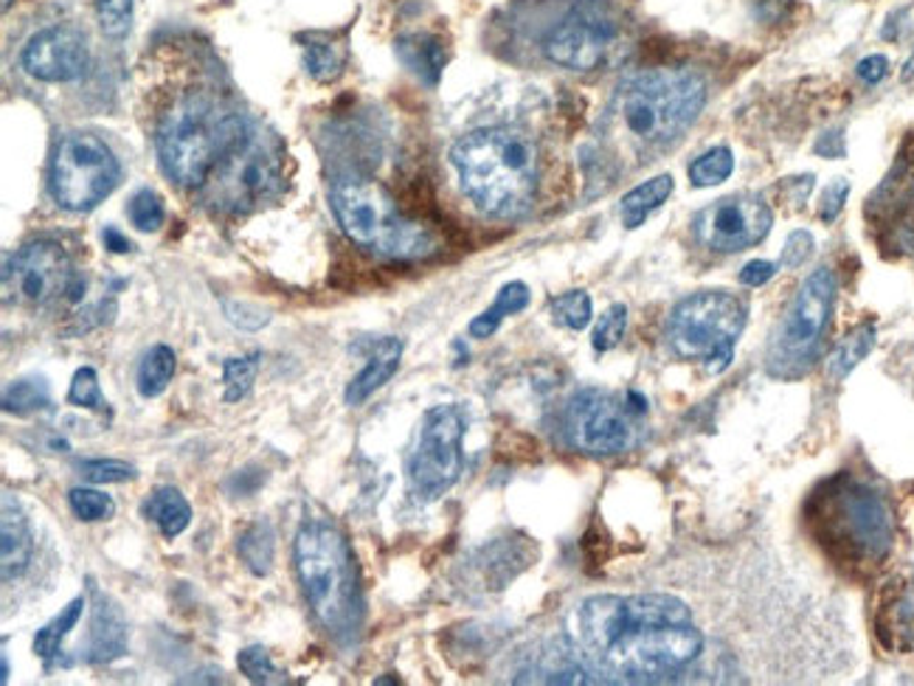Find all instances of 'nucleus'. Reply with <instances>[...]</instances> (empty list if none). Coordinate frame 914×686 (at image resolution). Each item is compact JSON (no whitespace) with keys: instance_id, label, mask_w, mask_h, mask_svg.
<instances>
[{"instance_id":"obj_22","label":"nucleus","mask_w":914,"mask_h":686,"mask_svg":"<svg viewBox=\"0 0 914 686\" xmlns=\"http://www.w3.org/2000/svg\"><path fill=\"white\" fill-rule=\"evenodd\" d=\"M672 188H676V177L672 175H656L650 181L639 183L636 188H630L628 195L622 197V225L625 228H639L645 225V219L650 217L653 212L665 206L670 201Z\"/></svg>"},{"instance_id":"obj_7","label":"nucleus","mask_w":914,"mask_h":686,"mask_svg":"<svg viewBox=\"0 0 914 686\" xmlns=\"http://www.w3.org/2000/svg\"><path fill=\"white\" fill-rule=\"evenodd\" d=\"M338 223L358 248L386 259H422L437 250V234L405 217L380 183L338 181L329 192Z\"/></svg>"},{"instance_id":"obj_23","label":"nucleus","mask_w":914,"mask_h":686,"mask_svg":"<svg viewBox=\"0 0 914 686\" xmlns=\"http://www.w3.org/2000/svg\"><path fill=\"white\" fill-rule=\"evenodd\" d=\"M144 515L161 529V535H164L166 541H172V537L183 535L186 526H189L192 506L189 501L183 499L181 490H175V487H158V490L146 499Z\"/></svg>"},{"instance_id":"obj_2","label":"nucleus","mask_w":914,"mask_h":686,"mask_svg":"<svg viewBox=\"0 0 914 686\" xmlns=\"http://www.w3.org/2000/svg\"><path fill=\"white\" fill-rule=\"evenodd\" d=\"M451 166L462 195L495 219L530 214L546 177L541 141L515 124L470 130L451 146Z\"/></svg>"},{"instance_id":"obj_25","label":"nucleus","mask_w":914,"mask_h":686,"mask_svg":"<svg viewBox=\"0 0 914 686\" xmlns=\"http://www.w3.org/2000/svg\"><path fill=\"white\" fill-rule=\"evenodd\" d=\"M175 352H172L166 344H158V347L150 349V352L141 358L138 375H135L138 395L144 397V400H153V397L164 395L166 386H170L172 377H175Z\"/></svg>"},{"instance_id":"obj_6","label":"nucleus","mask_w":914,"mask_h":686,"mask_svg":"<svg viewBox=\"0 0 914 686\" xmlns=\"http://www.w3.org/2000/svg\"><path fill=\"white\" fill-rule=\"evenodd\" d=\"M292 554L312 616L336 636L352 633L360 622V585L352 549L341 529L310 518L301 523Z\"/></svg>"},{"instance_id":"obj_45","label":"nucleus","mask_w":914,"mask_h":686,"mask_svg":"<svg viewBox=\"0 0 914 686\" xmlns=\"http://www.w3.org/2000/svg\"><path fill=\"white\" fill-rule=\"evenodd\" d=\"M859 76L866 82V85H877V82L884 80L886 73H890V60H886L884 54H872V57H864V60L859 62Z\"/></svg>"},{"instance_id":"obj_40","label":"nucleus","mask_w":914,"mask_h":686,"mask_svg":"<svg viewBox=\"0 0 914 686\" xmlns=\"http://www.w3.org/2000/svg\"><path fill=\"white\" fill-rule=\"evenodd\" d=\"M237 667L243 669V675L250 684H276V680H281V673L276 669L274 658L263 647H245V651H239Z\"/></svg>"},{"instance_id":"obj_43","label":"nucleus","mask_w":914,"mask_h":686,"mask_svg":"<svg viewBox=\"0 0 914 686\" xmlns=\"http://www.w3.org/2000/svg\"><path fill=\"white\" fill-rule=\"evenodd\" d=\"M848 192H850L848 181L830 183L828 192H824V197H822V212H819L824 223H833V219L839 217L841 206H844V201H848Z\"/></svg>"},{"instance_id":"obj_12","label":"nucleus","mask_w":914,"mask_h":686,"mask_svg":"<svg viewBox=\"0 0 914 686\" xmlns=\"http://www.w3.org/2000/svg\"><path fill=\"white\" fill-rule=\"evenodd\" d=\"M7 298L25 307H51V304H80L88 281L73 268L71 256L54 239H37L12 256L3 274Z\"/></svg>"},{"instance_id":"obj_1","label":"nucleus","mask_w":914,"mask_h":686,"mask_svg":"<svg viewBox=\"0 0 914 686\" xmlns=\"http://www.w3.org/2000/svg\"><path fill=\"white\" fill-rule=\"evenodd\" d=\"M568 642L603 680L672 684L695 673L707 636L672 594H597L572 614Z\"/></svg>"},{"instance_id":"obj_29","label":"nucleus","mask_w":914,"mask_h":686,"mask_svg":"<svg viewBox=\"0 0 914 686\" xmlns=\"http://www.w3.org/2000/svg\"><path fill=\"white\" fill-rule=\"evenodd\" d=\"M872 344H875V327L872 324H864L855 332H850L848 338L841 340L835 352L830 355L828 360V377L830 380H844L861 360L870 355Z\"/></svg>"},{"instance_id":"obj_19","label":"nucleus","mask_w":914,"mask_h":686,"mask_svg":"<svg viewBox=\"0 0 914 686\" xmlns=\"http://www.w3.org/2000/svg\"><path fill=\"white\" fill-rule=\"evenodd\" d=\"M360 349H363L366 364L347 389L349 406H360V402H366L374 395V391L383 389L391 377L397 375V369H400V358H402V340L386 335V338L366 340Z\"/></svg>"},{"instance_id":"obj_18","label":"nucleus","mask_w":914,"mask_h":686,"mask_svg":"<svg viewBox=\"0 0 914 686\" xmlns=\"http://www.w3.org/2000/svg\"><path fill=\"white\" fill-rule=\"evenodd\" d=\"M875 625L890 651L914 653V580H901L884 591Z\"/></svg>"},{"instance_id":"obj_9","label":"nucleus","mask_w":914,"mask_h":686,"mask_svg":"<svg viewBox=\"0 0 914 686\" xmlns=\"http://www.w3.org/2000/svg\"><path fill=\"white\" fill-rule=\"evenodd\" d=\"M835 274L830 268H817L799 285L797 296L788 304L785 316L777 324L768 344L766 366L774 377L791 380L802 377L822 349L824 332L835 307Z\"/></svg>"},{"instance_id":"obj_11","label":"nucleus","mask_w":914,"mask_h":686,"mask_svg":"<svg viewBox=\"0 0 914 686\" xmlns=\"http://www.w3.org/2000/svg\"><path fill=\"white\" fill-rule=\"evenodd\" d=\"M122 166L102 139L91 133H68L51 158L49 188L60 208L73 214L91 212L119 186Z\"/></svg>"},{"instance_id":"obj_49","label":"nucleus","mask_w":914,"mask_h":686,"mask_svg":"<svg viewBox=\"0 0 914 686\" xmlns=\"http://www.w3.org/2000/svg\"><path fill=\"white\" fill-rule=\"evenodd\" d=\"M9 7H12V0H3V12H7Z\"/></svg>"},{"instance_id":"obj_5","label":"nucleus","mask_w":914,"mask_h":686,"mask_svg":"<svg viewBox=\"0 0 914 686\" xmlns=\"http://www.w3.org/2000/svg\"><path fill=\"white\" fill-rule=\"evenodd\" d=\"M248 127L212 85L197 82L175 93L155 122V150L166 177L183 188H203L223 152L237 144Z\"/></svg>"},{"instance_id":"obj_35","label":"nucleus","mask_w":914,"mask_h":686,"mask_svg":"<svg viewBox=\"0 0 914 686\" xmlns=\"http://www.w3.org/2000/svg\"><path fill=\"white\" fill-rule=\"evenodd\" d=\"M625 329H628V307H625V304H614V307H608V310L599 316L597 327H594V352L603 355L619 347L622 338H625Z\"/></svg>"},{"instance_id":"obj_31","label":"nucleus","mask_w":914,"mask_h":686,"mask_svg":"<svg viewBox=\"0 0 914 686\" xmlns=\"http://www.w3.org/2000/svg\"><path fill=\"white\" fill-rule=\"evenodd\" d=\"M731 172H735V155L729 146H712L689 164V183L695 188L718 186V183L729 181Z\"/></svg>"},{"instance_id":"obj_10","label":"nucleus","mask_w":914,"mask_h":686,"mask_svg":"<svg viewBox=\"0 0 914 686\" xmlns=\"http://www.w3.org/2000/svg\"><path fill=\"white\" fill-rule=\"evenodd\" d=\"M281 186L279 150L268 135H259L254 127L223 152L214 172L208 175V203L226 212H248L259 203L270 201Z\"/></svg>"},{"instance_id":"obj_44","label":"nucleus","mask_w":914,"mask_h":686,"mask_svg":"<svg viewBox=\"0 0 914 686\" xmlns=\"http://www.w3.org/2000/svg\"><path fill=\"white\" fill-rule=\"evenodd\" d=\"M777 276V265L768 259H751L743 270H740V281L746 287H762Z\"/></svg>"},{"instance_id":"obj_16","label":"nucleus","mask_w":914,"mask_h":686,"mask_svg":"<svg viewBox=\"0 0 914 686\" xmlns=\"http://www.w3.org/2000/svg\"><path fill=\"white\" fill-rule=\"evenodd\" d=\"M774 214L754 195H731L709 203L692 217L695 243L715 254H740L768 237Z\"/></svg>"},{"instance_id":"obj_28","label":"nucleus","mask_w":914,"mask_h":686,"mask_svg":"<svg viewBox=\"0 0 914 686\" xmlns=\"http://www.w3.org/2000/svg\"><path fill=\"white\" fill-rule=\"evenodd\" d=\"M400 57L428 85H437L439 73L445 68V45L437 37H411L400 45Z\"/></svg>"},{"instance_id":"obj_15","label":"nucleus","mask_w":914,"mask_h":686,"mask_svg":"<svg viewBox=\"0 0 914 686\" xmlns=\"http://www.w3.org/2000/svg\"><path fill=\"white\" fill-rule=\"evenodd\" d=\"M619 23L603 3H577L543 40L548 62L566 71H594L608 57Z\"/></svg>"},{"instance_id":"obj_14","label":"nucleus","mask_w":914,"mask_h":686,"mask_svg":"<svg viewBox=\"0 0 914 686\" xmlns=\"http://www.w3.org/2000/svg\"><path fill=\"white\" fill-rule=\"evenodd\" d=\"M568 444L588 455H619L634 448V408L603 389H583L566 406Z\"/></svg>"},{"instance_id":"obj_24","label":"nucleus","mask_w":914,"mask_h":686,"mask_svg":"<svg viewBox=\"0 0 914 686\" xmlns=\"http://www.w3.org/2000/svg\"><path fill=\"white\" fill-rule=\"evenodd\" d=\"M526 307H530V287H526L524 281H510V285L501 287L499 296H495V301L490 304L487 310L470 321V338H493L506 316H515V313L526 310Z\"/></svg>"},{"instance_id":"obj_13","label":"nucleus","mask_w":914,"mask_h":686,"mask_svg":"<svg viewBox=\"0 0 914 686\" xmlns=\"http://www.w3.org/2000/svg\"><path fill=\"white\" fill-rule=\"evenodd\" d=\"M464 417L456 406H437L425 411L409 455L411 490L420 499H439L459 481L464 464Z\"/></svg>"},{"instance_id":"obj_30","label":"nucleus","mask_w":914,"mask_h":686,"mask_svg":"<svg viewBox=\"0 0 914 686\" xmlns=\"http://www.w3.org/2000/svg\"><path fill=\"white\" fill-rule=\"evenodd\" d=\"M49 406L51 391L43 377H23L3 391V411L14 417H29V413L45 411Z\"/></svg>"},{"instance_id":"obj_32","label":"nucleus","mask_w":914,"mask_h":686,"mask_svg":"<svg viewBox=\"0 0 914 686\" xmlns=\"http://www.w3.org/2000/svg\"><path fill=\"white\" fill-rule=\"evenodd\" d=\"M548 307H552V318H555V324H561V327H566V329H574V332H579V329H585L588 324H592L594 304H592V296H588L585 290H572V293H563V296H555L552 301H548Z\"/></svg>"},{"instance_id":"obj_34","label":"nucleus","mask_w":914,"mask_h":686,"mask_svg":"<svg viewBox=\"0 0 914 686\" xmlns=\"http://www.w3.org/2000/svg\"><path fill=\"white\" fill-rule=\"evenodd\" d=\"M68 504H71L73 515L85 523L107 521V518H113V512H116V504H113L110 495H104V492L99 490H88V487H73V490L68 492Z\"/></svg>"},{"instance_id":"obj_8","label":"nucleus","mask_w":914,"mask_h":686,"mask_svg":"<svg viewBox=\"0 0 914 686\" xmlns=\"http://www.w3.org/2000/svg\"><path fill=\"white\" fill-rule=\"evenodd\" d=\"M746 329V301L729 290H701L681 298L667 321V340L681 360H701L723 371Z\"/></svg>"},{"instance_id":"obj_48","label":"nucleus","mask_w":914,"mask_h":686,"mask_svg":"<svg viewBox=\"0 0 914 686\" xmlns=\"http://www.w3.org/2000/svg\"><path fill=\"white\" fill-rule=\"evenodd\" d=\"M0 680H3V684L9 680V658L7 656H3V675H0Z\"/></svg>"},{"instance_id":"obj_27","label":"nucleus","mask_w":914,"mask_h":686,"mask_svg":"<svg viewBox=\"0 0 914 686\" xmlns=\"http://www.w3.org/2000/svg\"><path fill=\"white\" fill-rule=\"evenodd\" d=\"M237 552L243 557V563L248 565L250 574L265 577L270 565H274V532H270L268 523L256 521L250 526H245L237 537Z\"/></svg>"},{"instance_id":"obj_39","label":"nucleus","mask_w":914,"mask_h":686,"mask_svg":"<svg viewBox=\"0 0 914 686\" xmlns=\"http://www.w3.org/2000/svg\"><path fill=\"white\" fill-rule=\"evenodd\" d=\"M80 475L91 484H122V481L135 479V468L119 459H85L76 464Z\"/></svg>"},{"instance_id":"obj_46","label":"nucleus","mask_w":914,"mask_h":686,"mask_svg":"<svg viewBox=\"0 0 914 686\" xmlns=\"http://www.w3.org/2000/svg\"><path fill=\"white\" fill-rule=\"evenodd\" d=\"M102 243L110 254H130V250H133V243H130L119 228H113V225H107L102 232Z\"/></svg>"},{"instance_id":"obj_33","label":"nucleus","mask_w":914,"mask_h":686,"mask_svg":"<svg viewBox=\"0 0 914 686\" xmlns=\"http://www.w3.org/2000/svg\"><path fill=\"white\" fill-rule=\"evenodd\" d=\"M259 375V352L245 358H228L223 364V383H226V402H237L254 389Z\"/></svg>"},{"instance_id":"obj_38","label":"nucleus","mask_w":914,"mask_h":686,"mask_svg":"<svg viewBox=\"0 0 914 686\" xmlns=\"http://www.w3.org/2000/svg\"><path fill=\"white\" fill-rule=\"evenodd\" d=\"M68 402L76 408H91V411H107V400H104L102 389H99V375L91 366H82L71 380L68 389Z\"/></svg>"},{"instance_id":"obj_41","label":"nucleus","mask_w":914,"mask_h":686,"mask_svg":"<svg viewBox=\"0 0 914 686\" xmlns=\"http://www.w3.org/2000/svg\"><path fill=\"white\" fill-rule=\"evenodd\" d=\"M99 25L107 37L119 40L127 34L130 18H133V0H96Z\"/></svg>"},{"instance_id":"obj_36","label":"nucleus","mask_w":914,"mask_h":686,"mask_svg":"<svg viewBox=\"0 0 914 686\" xmlns=\"http://www.w3.org/2000/svg\"><path fill=\"white\" fill-rule=\"evenodd\" d=\"M127 217L138 232H158L166 217L164 201L155 195L153 188H141V192H135V195L130 197Z\"/></svg>"},{"instance_id":"obj_47","label":"nucleus","mask_w":914,"mask_h":686,"mask_svg":"<svg viewBox=\"0 0 914 686\" xmlns=\"http://www.w3.org/2000/svg\"><path fill=\"white\" fill-rule=\"evenodd\" d=\"M901 80H903V82H914V54L908 57V62H906V65H903Z\"/></svg>"},{"instance_id":"obj_37","label":"nucleus","mask_w":914,"mask_h":686,"mask_svg":"<svg viewBox=\"0 0 914 686\" xmlns=\"http://www.w3.org/2000/svg\"><path fill=\"white\" fill-rule=\"evenodd\" d=\"M305 68L312 80L332 82L343 71V54L332 43H307L305 45Z\"/></svg>"},{"instance_id":"obj_21","label":"nucleus","mask_w":914,"mask_h":686,"mask_svg":"<svg viewBox=\"0 0 914 686\" xmlns=\"http://www.w3.org/2000/svg\"><path fill=\"white\" fill-rule=\"evenodd\" d=\"M96 594V605H93V622H91V644H88V662L107 664L116 662L119 656L127 653V622H124L122 607L110 596Z\"/></svg>"},{"instance_id":"obj_20","label":"nucleus","mask_w":914,"mask_h":686,"mask_svg":"<svg viewBox=\"0 0 914 686\" xmlns=\"http://www.w3.org/2000/svg\"><path fill=\"white\" fill-rule=\"evenodd\" d=\"M0 546H3V554H0V574H3V583H14L29 571L31 560H34V535H31L29 518L20 510L18 501H12V495L3 499V521H0Z\"/></svg>"},{"instance_id":"obj_26","label":"nucleus","mask_w":914,"mask_h":686,"mask_svg":"<svg viewBox=\"0 0 914 686\" xmlns=\"http://www.w3.org/2000/svg\"><path fill=\"white\" fill-rule=\"evenodd\" d=\"M82 611H85V600L80 596V600L68 602V605L62 607L60 614H57L54 620L43 627V631H37V636H34L37 656L43 658V662H54V658L62 653V642L68 638V633L80 625Z\"/></svg>"},{"instance_id":"obj_4","label":"nucleus","mask_w":914,"mask_h":686,"mask_svg":"<svg viewBox=\"0 0 914 686\" xmlns=\"http://www.w3.org/2000/svg\"><path fill=\"white\" fill-rule=\"evenodd\" d=\"M707 104V82L687 68L645 71L616 91L610 133L639 158L670 150L698 122Z\"/></svg>"},{"instance_id":"obj_3","label":"nucleus","mask_w":914,"mask_h":686,"mask_svg":"<svg viewBox=\"0 0 914 686\" xmlns=\"http://www.w3.org/2000/svg\"><path fill=\"white\" fill-rule=\"evenodd\" d=\"M804 521L822 552L853 574L875 571L892 552L895 521L884 495L853 475H835L808 501Z\"/></svg>"},{"instance_id":"obj_42","label":"nucleus","mask_w":914,"mask_h":686,"mask_svg":"<svg viewBox=\"0 0 914 686\" xmlns=\"http://www.w3.org/2000/svg\"><path fill=\"white\" fill-rule=\"evenodd\" d=\"M813 250V237L808 232H793L791 237H788V245H785V254H782V265L785 268H799L808 256H811Z\"/></svg>"},{"instance_id":"obj_17","label":"nucleus","mask_w":914,"mask_h":686,"mask_svg":"<svg viewBox=\"0 0 914 686\" xmlns=\"http://www.w3.org/2000/svg\"><path fill=\"white\" fill-rule=\"evenodd\" d=\"M25 73L40 82H73L80 80L88 68V43L85 37L68 25H51V29L37 31L23 49Z\"/></svg>"}]
</instances>
